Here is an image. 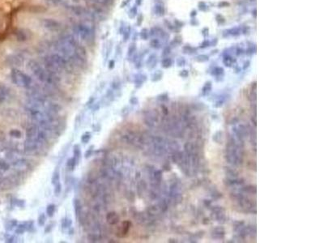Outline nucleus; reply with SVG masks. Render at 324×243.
<instances>
[{
    "instance_id": "nucleus-1",
    "label": "nucleus",
    "mask_w": 324,
    "mask_h": 243,
    "mask_svg": "<svg viewBox=\"0 0 324 243\" xmlns=\"http://www.w3.org/2000/svg\"><path fill=\"white\" fill-rule=\"evenodd\" d=\"M77 39L72 34H65L55 42L54 48L58 54L66 58L67 60L75 54V50L79 46Z\"/></svg>"
},
{
    "instance_id": "nucleus-2",
    "label": "nucleus",
    "mask_w": 324,
    "mask_h": 243,
    "mask_svg": "<svg viewBox=\"0 0 324 243\" xmlns=\"http://www.w3.org/2000/svg\"><path fill=\"white\" fill-rule=\"evenodd\" d=\"M27 69L28 71H30L33 74V75L39 81H41V83H45L47 81L48 73L49 72L46 69H43V67H41V64L37 61L33 60V59L29 60L27 63Z\"/></svg>"
},
{
    "instance_id": "nucleus-3",
    "label": "nucleus",
    "mask_w": 324,
    "mask_h": 243,
    "mask_svg": "<svg viewBox=\"0 0 324 243\" xmlns=\"http://www.w3.org/2000/svg\"><path fill=\"white\" fill-rule=\"evenodd\" d=\"M11 79L13 83L20 87L28 88L32 83V78L28 75L23 73L18 69H13L11 74Z\"/></svg>"
},
{
    "instance_id": "nucleus-4",
    "label": "nucleus",
    "mask_w": 324,
    "mask_h": 243,
    "mask_svg": "<svg viewBox=\"0 0 324 243\" xmlns=\"http://www.w3.org/2000/svg\"><path fill=\"white\" fill-rule=\"evenodd\" d=\"M74 32L76 34V36L82 41H88L93 36V29L83 23H80L74 26L73 28Z\"/></svg>"
},
{
    "instance_id": "nucleus-5",
    "label": "nucleus",
    "mask_w": 324,
    "mask_h": 243,
    "mask_svg": "<svg viewBox=\"0 0 324 243\" xmlns=\"http://www.w3.org/2000/svg\"><path fill=\"white\" fill-rule=\"evenodd\" d=\"M70 11H72L75 16L83 18L84 20L93 21V18H94V14H93V12L89 11L87 8L83 7L82 6H71Z\"/></svg>"
},
{
    "instance_id": "nucleus-6",
    "label": "nucleus",
    "mask_w": 324,
    "mask_h": 243,
    "mask_svg": "<svg viewBox=\"0 0 324 243\" xmlns=\"http://www.w3.org/2000/svg\"><path fill=\"white\" fill-rule=\"evenodd\" d=\"M49 56H50V59L52 60V62H54L62 72L63 70H67V68L69 67V61L67 60L66 58L62 56L61 54H59L58 53H55V54H52L49 55Z\"/></svg>"
},
{
    "instance_id": "nucleus-7",
    "label": "nucleus",
    "mask_w": 324,
    "mask_h": 243,
    "mask_svg": "<svg viewBox=\"0 0 324 243\" xmlns=\"http://www.w3.org/2000/svg\"><path fill=\"white\" fill-rule=\"evenodd\" d=\"M41 24L43 28L50 32H58L62 28L61 24L58 21L50 18H45L41 21Z\"/></svg>"
},
{
    "instance_id": "nucleus-8",
    "label": "nucleus",
    "mask_w": 324,
    "mask_h": 243,
    "mask_svg": "<svg viewBox=\"0 0 324 243\" xmlns=\"http://www.w3.org/2000/svg\"><path fill=\"white\" fill-rule=\"evenodd\" d=\"M61 109H62V107L59 105L54 103H50L48 105V106H47L46 109L45 110V114L46 115V117L48 119H50V121H52V120L58 119V113L61 111Z\"/></svg>"
},
{
    "instance_id": "nucleus-9",
    "label": "nucleus",
    "mask_w": 324,
    "mask_h": 243,
    "mask_svg": "<svg viewBox=\"0 0 324 243\" xmlns=\"http://www.w3.org/2000/svg\"><path fill=\"white\" fill-rule=\"evenodd\" d=\"M131 226V223L129 220H124L123 222L122 223V225L119 227L118 229L117 233H116V236L119 238H125L127 233L129 232V229Z\"/></svg>"
},
{
    "instance_id": "nucleus-10",
    "label": "nucleus",
    "mask_w": 324,
    "mask_h": 243,
    "mask_svg": "<svg viewBox=\"0 0 324 243\" xmlns=\"http://www.w3.org/2000/svg\"><path fill=\"white\" fill-rule=\"evenodd\" d=\"M100 173H101V176L102 177L106 178V179H109V180H113L115 178V177L117 176L116 172L114 171L112 167H109V166H105L104 168L101 169Z\"/></svg>"
},
{
    "instance_id": "nucleus-11",
    "label": "nucleus",
    "mask_w": 324,
    "mask_h": 243,
    "mask_svg": "<svg viewBox=\"0 0 324 243\" xmlns=\"http://www.w3.org/2000/svg\"><path fill=\"white\" fill-rule=\"evenodd\" d=\"M39 143L36 138H27V140L24 143L25 149L28 152H32L38 148Z\"/></svg>"
},
{
    "instance_id": "nucleus-12",
    "label": "nucleus",
    "mask_w": 324,
    "mask_h": 243,
    "mask_svg": "<svg viewBox=\"0 0 324 243\" xmlns=\"http://www.w3.org/2000/svg\"><path fill=\"white\" fill-rule=\"evenodd\" d=\"M105 219H106L107 223H108L109 224H110V225H115L120 220L119 216L115 212H108L107 215H106V217H105Z\"/></svg>"
},
{
    "instance_id": "nucleus-13",
    "label": "nucleus",
    "mask_w": 324,
    "mask_h": 243,
    "mask_svg": "<svg viewBox=\"0 0 324 243\" xmlns=\"http://www.w3.org/2000/svg\"><path fill=\"white\" fill-rule=\"evenodd\" d=\"M39 128L36 124H32L28 126L26 129V136L27 138H36V134L38 133Z\"/></svg>"
},
{
    "instance_id": "nucleus-14",
    "label": "nucleus",
    "mask_w": 324,
    "mask_h": 243,
    "mask_svg": "<svg viewBox=\"0 0 324 243\" xmlns=\"http://www.w3.org/2000/svg\"><path fill=\"white\" fill-rule=\"evenodd\" d=\"M225 228L223 227H216L212 230V238L216 239H222L225 237Z\"/></svg>"
},
{
    "instance_id": "nucleus-15",
    "label": "nucleus",
    "mask_w": 324,
    "mask_h": 243,
    "mask_svg": "<svg viewBox=\"0 0 324 243\" xmlns=\"http://www.w3.org/2000/svg\"><path fill=\"white\" fill-rule=\"evenodd\" d=\"M9 60H10V64H11L12 66H16V67H21L24 62L23 58L19 55L11 56Z\"/></svg>"
},
{
    "instance_id": "nucleus-16",
    "label": "nucleus",
    "mask_w": 324,
    "mask_h": 243,
    "mask_svg": "<svg viewBox=\"0 0 324 243\" xmlns=\"http://www.w3.org/2000/svg\"><path fill=\"white\" fill-rule=\"evenodd\" d=\"M73 206H74V210H75V213H76V217H78L80 216V214L82 212V204H81V202L80 201L77 199H75L73 200Z\"/></svg>"
},
{
    "instance_id": "nucleus-17",
    "label": "nucleus",
    "mask_w": 324,
    "mask_h": 243,
    "mask_svg": "<svg viewBox=\"0 0 324 243\" xmlns=\"http://www.w3.org/2000/svg\"><path fill=\"white\" fill-rule=\"evenodd\" d=\"M14 33H15L16 39L19 42H25V41H26L28 39L27 34H26V32H25V31L23 29H16V31Z\"/></svg>"
},
{
    "instance_id": "nucleus-18",
    "label": "nucleus",
    "mask_w": 324,
    "mask_h": 243,
    "mask_svg": "<svg viewBox=\"0 0 324 243\" xmlns=\"http://www.w3.org/2000/svg\"><path fill=\"white\" fill-rule=\"evenodd\" d=\"M135 139V135H133L132 134H126L122 136L121 140H122L123 142H124L125 144H134Z\"/></svg>"
},
{
    "instance_id": "nucleus-19",
    "label": "nucleus",
    "mask_w": 324,
    "mask_h": 243,
    "mask_svg": "<svg viewBox=\"0 0 324 243\" xmlns=\"http://www.w3.org/2000/svg\"><path fill=\"white\" fill-rule=\"evenodd\" d=\"M76 164H77V161L75 159V157H71L67 160V168L69 170H74Z\"/></svg>"
},
{
    "instance_id": "nucleus-20",
    "label": "nucleus",
    "mask_w": 324,
    "mask_h": 243,
    "mask_svg": "<svg viewBox=\"0 0 324 243\" xmlns=\"http://www.w3.org/2000/svg\"><path fill=\"white\" fill-rule=\"evenodd\" d=\"M73 153H74V157L75 159L76 160L77 163L79 162V160L81 157V150H80V145H75L74 146V148H73Z\"/></svg>"
},
{
    "instance_id": "nucleus-21",
    "label": "nucleus",
    "mask_w": 324,
    "mask_h": 243,
    "mask_svg": "<svg viewBox=\"0 0 324 243\" xmlns=\"http://www.w3.org/2000/svg\"><path fill=\"white\" fill-rule=\"evenodd\" d=\"M102 200L105 204H111L113 202V196L109 193H104L102 195Z\"/></svg>"
},
{
    "instance_id": "nucleus-22",
    "label": "nucleus",
    "mask_w": 324,
    "mask_h": 243,
    "mask_svg": "<svg viewBox=\"0 0 324 243\" xmlns=\"http://www.w3.org/2000/svg\"><path fill=\"white\" fill-rule=\"evenodd\" d=\"M100 239H101V237L97 233H88V235H87V240L90 242H97Z\"/></svg>"
},
{
    "instance_id": "nucleus-23",
    "label": "nucleus",
    "mask_w": 324,
    "mask_h": 243,
    "mask_svg": "<svg viewBox=\"0 0 324 243\" xmlns=\"http://www.w3.org/2000/svg\"><path fill=\"white\" fill-rule=\"evenodd\" d=\"M145 80H146V76H145V75H137V77L135 78V79L136 88L141 87V85L143 84V83H144Z\"/></svg>"
},
{
    "instance_id": "nucleus-24",
    "label": "nucleus",
    "mask_w": 324,
    "mask_h": 243,
    "mask_svg": "<svg viewBox=\"0 0 324 243\" xmlns=\"http://www.w3.org/2000/svg\"><path fill=\"white\" fill-rule=\"evenodd\" d=\"M146 188H147V184H146V182L143 180V181H139V182L138 183V185H137V191H138V194H139V195H141L144 192V191L146 190Z\"/></svg>"
},
{
    "instance_id": "nucleus-25",
    "label": "nucleus",
    "mask_w": 324,
    "mask_h": 243,
    "mask_svg": "<svg viewBox=\"0 0 324 243\" xmlns=\"http://www.w3.org/2000/svg\"><path fill=\"white\" fill-rule=\"evenodd\" d=\"M134 217L136 220V221L139 223V224H144V223L147 221L146 216L144 215V213H136Z\"/></svg>"
},
{
    "instance_id": "nucleus-26",
    "label": "nucleus",
    "mask_w": 324,
    "mask_h": 243,
    "mask_svg": "<svg viewBox=\"0 0 324 243\" xmlns=\"http://www.w3.org/2000/svg\"><path fill=\"white\" fill-rule=\"evenodd\" d=\"M51 181H52V184H53L54 186L55 184H57V183L60 182V173H59L58 170H56L54 172L53 176H52Z\"/></svg>"
},
{
    "instance_id": "nucleus-27",
    "label": "nucleus",
    "mask_w": 324,
    "mask_h": 243,
    "mask_svg": "<svg viewBox=\"0 0 324 243\" xmlns=\"http://www.w3.org/2000/svg\"><path fill=\"white\" fill-rule=\"evenodd\" d=\"M55 210H56V207L54 204H50L48 205L46 207V214L49 217H52L54 213H55Z\"/></svg>"
},
{
    "instance_id": "nucleus-28",
    "label": "nucleus",
    "mask_w": 324,
    "mask_h": 243,
    "mask_svg": "<svg viewBox=\"0 0 324 243\" xmlns=\"http://www.w3.org/2000/svg\"><path fill=\"white\" fill-rule=\"evenodd\" d=\"M225 173L229 176V178H237V175H238L237 171L233 170V169H230V168H225Z\"/></svg>"
},
{
    "instance_id": "nucleus-29",
    "label": "nucleus",
    "mask_w": 324,
    "mask_h": 243,
    "mask_svg": "<svg viewBox=\"0 0 324 243\" xmlns=\"http://www.w3.org/2000/svg\"><path fill=\"white\" fill-rule=\"evenodd\" d=\"M160 212L159 207H156V206H151L148 209H147V212L148 214L150 216H155V215H157Z\"/></svg>"
},
{
    "instance_id": "nucleus-30",
    "label": "nucleus",
    "mask_w": 324,
    "mask_h": 243,
    "mask_svg": "<svg viewBox=\"0 0 324 243\" xmlns=\"http://www.w3.org/2000/svg\"><path fill=\"white\" fill-rule=\"evenodd\" d=\"M27 228H28V224L27 223H22V224L18 225V227L16 230V233L17 234H22L27 230Z\"/></svg>"
},
{
    "instance_id": "nucleus-31",
    "label": "nucleus",
    "mask_w": 324,
    "mask_h": 243,
    "mask_svg": "<svg viewBox=\"0 0 324 243\" xmlns=\"http://www.w3.org/2000/svg\"><path fill=\"white\" fill-rule=\"evenodd\" d=\"M72 225V220L70 218H64L62 220V228H70Z\"/></svg>"
},
{
    "instance_id": "nucleus-32",
    "label": "nucleus",
    "mask_w": 324,
    "mask_h": 243,
    "mask_svg": "<svg viewBox=\"0 0 324 243\" xmlns=\"http://www.w3.org/2000/svg\"><path fill=\"white\" fill-rule=\"evenodd\" d=\"M211 90V82H208V83H207L204 85V87L203 88V89H202V94L203 95V96H206V95H207L208 93H210V91Z\"/></svg>"
},
{
    "instance_id": "nucleus-33",
    "label": "nucleus",
    "mask_w": 324,
    "mask_h": 243,
    "mask_svg": "<svg viewBox=\"0 0 324 243\" xmlns=\"http://www.w3.org/2000/svg\"><path fill=\"white\" fill-rule=\"evenodd\" d=\"M92 1L98 6H108L111 3V0H92Z\"/></svg>"
},
{
    "instance_id": "nucleus-34",
    "label": "nucleus",
    "mask_w": 324,
    "mask_h": 243,
    "mask_svg": "<svg viewBox=\"0 0 324 243\" xmlns=\"http://www.w3.org/2000/svg\"><path fill=\"white\" fill-rule=\"evenodd\" d=\"M153 177H154L155 181L160 182L162 179V172L160 170H156L153 173Z\"/></svg>"
},
{
    "instance_id": "nucleus-35",
    "label": "nucleus",
    "mask_w": 324,
    "mask_h": 243,
    "mask_svg": "<svg viewBox=\"0 0 324 243\" xmlns=\"http://www.w3.org/2000/svg\"><path fill=\"white\" fill-rule=\"evenodd\" d=\"M91 138H92L91 134L88 133V132H87V133L83 134L82 136H81V141H82V143H83V144H87V143L90 141Z\"/></svg>"
},
{
    "instance_id": "nucleus-36",
    "label": "nucleus",
    "mask_w": 324,
    "mask_h": 243,
    "mask_svg": "<svg viewBox=\"0 0 324 243\" xmlns=\"http://www.w3.org/2000/svg\"><path fill=\"white\" fill-rule=\"evenodd\" d=\"M158 207H159L160 210H161L162 212H165V211L167 210V208H168L167 202L165 201V200H164V199L160 200V201L159 202V205H158Z\"/></svg>"
},
{
    "instance_id": "nucleus-37",
    "label": "nucleus",
    "mask_w": 324,
    "mask_h": 243,
    "mask_svg": "<svg viewBox=\"0 0 324 243\" xmlns=\"http://www.w3.org/2000/svg\"><path fill=\"white\" fill-rule=\"evenodd\" d=\"M61 191H62V185H61V183H60V182H58V183H57V184H55V185H54V195H55L58 196V195H60Z\"/></svg>"
},
{
    "instance_id": "nucleus-38",
    "label": "nucleus",
    "mask_w": 324,
    "mask_h": 243,
    "mask_svg": "<svg viewBox=\"0 0 324 243\" xmlns=\"http://www.w3.org/2000/svg\"><path fill=\"white\" fill-rule=\"evenodd\" d=\"M10 135L11 137H13V138H17V139H19V138H21V132L19 130H16V129L11 130L10 131Z\"/></svg>"
},
{
    "instance_id": "nucleus-39",
    "label": "nucleus",
    "mask_w": 324,
    "mask_h": 243,
    "mask_svg": "<svg viewBox=\"0 0 324 243\" xmlns=\"http://www.w3.org/2000/svg\"><path fill=\"white\" fill-rule=\"evenodd\" d=\"M46 215L43 213V214H41V215L39 216L38 220H37V222H38V224H39L40 226H43V225L45 224V223H46Z\"/></svg>"
},
{
    "instance_id": "nucleus-40",
    "label": "nucleus",
    "mask_w": 324,
    "mask_h": 243,
    "mask_svg": "<svg viewBox=\"0 0 324 243\" xmlns=\"http://www.w3.org/2000/svg\"><path fill=\"white\" fill-rule=\"evenodd\" d=\"M45 3L50 6H57L61 3L63 0H44Z\"/></svg>"
},
{
    "instance_id": "nucleus-41",
    "label": "nucleus",
    "mask_w": 324,
    "mask_h": 243,
    "mask_svg": "<svg viewBox=\"0 0 324 243\" xmlns=\"http://www.w3.org/2000/svg\"><path fill=\"white\" fill-rule=\"evenodd\" d=\"M126 198L128 199L130 202H134L135 200V193L131 191H127L126 193Z\"/></svg>"
},
{
    "instance_id": "nucleus-42",
    "label": "nucleus",
    "mask_w": 324,
    "mask_h": 243,
    "mask_svg": "<svg viewBox=\"0 0 324 243\" xmlns=\"http://www.w3.org/2000/svg\"><path fill=\"white\" fill-rule=\"evenodd\" d=\"M172 64V61L170 58H165L163 61H162V67H165V68H168L170 67Z\"/></svg>"
},
{
    "instance_id": "nucleus-43",
    "label": "nucleus",
    "mask_w": 324,
    "mask_h": 243,
    "mask_svg": "<svg viewBox=\"0 0 324 243\" xmlns=\"http://www.w3.org/2000/svg\"><path fill=\"white\" fill-rule=\"evenodd\" d=\"M221 137L222 132L221 131H218V132H216V134H215V135H213V140H215L216 142L219 143L220 140H221Z\"/></svg>"
},
{
    "instance_id": "nucleus-44",
    "label": "nucleus",
    "mask_w": 324,
    "mask_h": 243,
    "mask_svg": "<svg viewBox=\"0 0 324 243\" xmlns=\"http://www.w3.org/2000/svg\"><path fill=\"white\" fill-rule=\"evenodd\" d=\"M9 167H10V166L6 161H3V160L0 161V169H2L3 170H7L9 169Z\"/></svg>"
},
{
    "instance_id": "nucleus-45",
    "label": "nucleus",
    "mask_w": 324,
    "mask_h": 243,
    "mask_svg": "<svg viewBox=\"0 0 324 243\" xmlns=\"http://www.w3.org/2000/svg\"><path fill=\"white\" fill-rule=\"evenodd\" d=\"M243 191L246 192H248V193H252L253 192L254 193H256V189L254 188V187H253V186H247V187H245L244 189H243Z\"/></svg>"
},
{
    "instance_id": "nucleus-46",
    "label": "nucleus",
    "mask_w": 324,
    "mask_h": 243,
    "mask_svg": "<svg viewBox=\"0 0 324 243\" xmlns=\"http://www.w3.org/2000/svg\"><path fill=\"white\" fill-rule=\"evenodd\" d=\"M161 76H162V74H161L160 72L155 73L154 75H152V81H157V80L160 79Z\"/></svg>"
},
{
    "instance_id": "nucleus-47",
    "label": "nucleus",
    "mask_w": 324,
    "mask_h": 243,
    "mask_svg": "<svg viewBox=\"0 0 324 243\" xmlns=\"http://www.w3.org/2000/svg\"><path fill=\"white\" fill-rule=\"evenodd\" d=\"M25 165H27V162L25 161V160H19L16 161V163H14V166H18V167H21V166H24Z\"/></svg>"
},
{
    "instance_id": "nucleus-48",
    "label": "nucleus",
    "mask_w": 324,
    "mask_h": 243,
    "mask_svg": "<svg viewBox=\"0 0 324 243\" xmlns=\"http://www.w3.org/2000/svg\"><path fill=\"white\" fill-rule=\"evenodd\" d=\"M93 146H91L89 148H88V150L86 151V152H85V158H88L89 156H92V154L93 153Z\"/></svg>"
},
{
    "instance_id": "nucleus-49",
    "label": "nucleus",
    "mask_w": 324,
    "mask_h": 243,
    "mask_svg": "<svg viewBox=\"0 0 324 243\" xmlns=\"http://www.w3.org/2000/svg\"><path fill=\"white\" fill-rule=\"evenodd\" d=\"M157 99L159 100V101H163V102H165V101H168V95L166 94V93H165V94H162V95H160V96H159L158 97H157Z\"/></svg>"
},
{
    "instance_id": "nucleus-50",
    "label": "nucleus",
    "mask_w": 324,
    "mask_h": 243,
    "mask_svg": "<svg viewBox=\"0 0 324 243\" xmlns=\"http://www.w3.org/2000/svg\"><path fill=\"white\" fill-rule=\"evenodd\" d=\"M120 87H121V83L120 82H117V81H113V83H112V88L114 89V90H118V89H119L120 88Z\"/></svg>"
},
{
    "instance_id": "nucleus-51",
    "label": "nucleus",
    "mask_w": 324,
    "mask_h": 243,
    "mask_svg": "<svg viewBox=\"0 0 324 243\" xmlns=\"http://www.w3.org/2000/svg\"><path fill=\"white\" fill-rule=\"evenodd\" d=\"M213 72H213V75H221V74L223 73V69H222V68H220V67H217V68H216Z\"/></svg>"
},
{
    "instance_id": "nucleus-52",
    "label": "nucleus",
    "mask_w": 324,
    "mask_h": 243,
    "mask_svg": "<svg viewBox=\"0 0 324 243\" xmlns=\"http://www.w3.org/2000/svg\"><path fill=\"white\" fill-rule=\"evenodd\" d=\"M130 103L131 104V105H137V104L139 103V100H138L137 97H131V98L130 99Z\"/></svg>"
},
{
    "instance_id": "nucleus-53",
    "label": "nucleus",
    "mask_w": 324,
    "mask_h": 243,
    "mask_svg": "<svg viewBox=\"0 0 324 243\" xmlns=\"http://www.w3.org/2000/svg\"><path fill=\"white\" fill-rule=\"evenodd\" d=\"M223 104H224V101H218L213 106L216 107V108H219V107H221L222 105H223Z\"/></svg>"
},
{
    "instance_id": "nucleus-54",
    "label": "nucleus",
    "mask_w": 324,
    "mask_h": 243,
    "mask_svg": "<svg viewBox=\"0 0 324 243\" xmlns=\"http://www.w3.org/2000/svg\"><path fill=\"white\" fill-rule=\"evenodd\" d=\"M16 204H17V206H19V207H23L24 205H25V200H16Z\"/></svg>"
},
{
    "instance_id": "nucleus-55",
    "label": "nucleus",
    "mask_w": 324,
    "mask_h": 243,
    "mask_svg": "<svg viewBox=\"0 0 324 243\" xmlns=\"http://www.w3.org/2000/svg\"><path fill=\"white\" fill-rule=\"evenodd\" d=\"M52 228H53V225H52V224H48L46 226V229H45V233H49V232H50Z\"/></svg>"
},
{
    "instance_id": "nucleus-56",
    "label": "nucleus",
    "mask_w": 324,
    "mask_h": 243,
    "mask_svg": "<svg viewBox=\"0 0 324 243\" xmlns=\"http://www.w3.org/2000/svg\"><path fill=\"white\" fill-rule=\"evenodd\" d=\"M114 64H115V62H114L113 60H111V61L109 62V67L110 69H112V68L114 67Z\"/></svg>"
},
{
    "instance_id": "nucleus-57",
    "label": "nucleus",
    "mask_w": 324,
    "mask_h": 243,
    "mask_svg": "<svg viewBox=\"0 0 324 243\" xmlns=\"http://www.w3.org/2000/svg\"><path fill=\"white\" fill-rule=\"evenodd\" d=\"M93 104H94V98L92 97V98L90 99V100L87 102V105H93Z\"/></svg>"
},
{
    "instance_id": "nucleus-58",
    "label": "nucleus",
    "mask_w": 324,
    "mask_h": 243,
    "mask_svg": "<svg viewBox=\"0 0 324 243\" xmlns=\"http://www.w3.org/2000/svg\"><path fill=\"white\" fill-rule=\"evenodd\" d=\"M180 75L183 77H186V75H188V72H187V71H182V72H181Z\"/></svg>"
},
{
    "instance_id": "nucleus-59",
    "label": "nucleus",
    "mask_w": 324,
    "mask_h": 243,
    "mask_svg": "<svg viewBox=\"0 0 324 243\" xmlns=\"http://www.w3.org/2000/svg\"><path fill=\"white\" fill-rule=\"evenodd\" d=\"M161 107H162V109H163V112H164V114H168V109H167L165 106H164V105H162Z\"/></svg>"
},
{
    "instance_id": "nucleus-60",
    "label": "nucleus",
    "mask_w": 324,
    "mask_h": 243,
    "mask_svg": "<svg viewBox=\"0 0 324 243\" xmlns=\"http://www.w3.org/2000/svg\"><path fill=\"white\" fill-rule=\"evenodd\" d=\"M3 97H2V96H0V103H1V102H3Z\"/></svg>"
}]
</instances>
